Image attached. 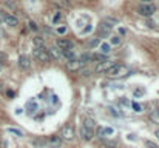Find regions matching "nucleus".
I'll return each mask as SVG.
<instances>
[{"label": "nucleus", "instance_id": "423d86ee", "mask_svg": "<svg viewBox=\"0 0 159 148\" xmlns=\"http://www.w3.org/2000/svg\"><path fill=\"white\" fill-rule=\"evenodd\" d=\"M113 65H114V62H113V60H102V62H99V63L96 65L94 71H96V73H99V74H101V73H107Z\"/></svg>", "mask_w": 159, "mask_h": 148}, {"label": "nucleus", "instance_id": "b1692460", "mask_svg": "<svg viewBox=\"0 0 159 148\" xmlns=\"http://www.w3.org/2000/svg\"><path fill=\"white\" fill-rule=\"evenodd\" d=\"M65 31H66V28H65V26H60V28L57 29V33H60V34H63Z\"/></svg>", "mask_w": 159, "mask_h": 148}, {"label": "nucleus", "instance_id": "a878e982", "mask_svg": "<svg viewBox=\"0 0 159 148\" xmlns=\"http://www.w3.org/2000/svg\"><path fill=\"white\" fill-rule=\"evenodd\" d=\"M2 20H3V16H2V12H0V23H2Z\"/></svg>", "mask_w": 159, "mask_h": 148}, {"label": "nucleus", "instance_id": "4468645a", "mask_svg": "<svg viewBox=\"0 0 159 148\" xmlns=\"http://www.w3.org/2000/svg\"><path fill=\"white\" fill-rule=\"evenodd\" d=\"M62 56H65L68 60H74V57H76L74 52H73L71 49H63V51H62Z\"/></svg>", "mask_w": 159, "mask_h": 148}, {"label": "nucleus", "instance_id": "6e6552de", "mask_svg": "<svg viewBox=\"0 0 159 148\" xmlns=\"http://www.w3.org/2000/svg\"><path fill=\"white\" fill-rule=\"evenodd\" d=\"M19 66L22 68V70H30V66H31V57L30 56H20L19 57Z\"/></svg>", "mask_w": 159, "mask_h": 148}, {"label": "nucleus", "instance_id": "ddd939ff", "mask_svg": "<svg viewBox=\"0 0 159 148\" xmlns=\"http://www.w3.org/2000/svg\"><path fill=\"white\" fill-rule=\"evenodd\" d=\"M150 119H152L155 123H159V106H158V108H155V111H152Z\"/></svg>", "mask_w": 159, "mask_h": 148}, {"label": "nucleus", "instance_id": "9b49d317", "mask_svg": "<svg viewBox=\"0 0 159 148\" xmlns=\"http://www.w3.org/2000/svg\"><path fill=\"white\" fill-rule=\"evenodd\" d=\"M48 52H50V57H54V59H62V57H63V56H62V51L59 48L48 49Z\"/></svg>", "mask_w": 159, "mask_h": 148}, {"label": "nucleus", "instance_id": "6ab92c4d", "mask_svg": "<svg viewBox=\"0 0 159 148\" xmlns=\"http://www.w3.org/2000/svg\"><path fill=\"white\" fill-rule=\"evenodd\" d=\"M96 45H99V37H94L90 40V47H96Z\"/></svg>", "mask_w": 159, "mask_h": 148}, {"label": "nucleus", "instance_id": "c85d7f7f", "mask_svg": "<svg viewBox=\"0 0 159 148\" xmlns=\"http://www.w3.org/2000/svg\"><path fill=\"white\" fill-rule=\"evenodd\" d=\"M51 148H59V147H51Z\"/></svg>", "mask_w": 159, "mask_h": 148}, {"label": "nucleus", "instance_id": "f257e3e1", "mask_svg": "<svg viewBox=\"0 0 159 148\" xmlns=\"http://www.w3.org/2000/svg\"><path fill=\"white\" fill-rule=\"evenodd\" d=\"M130 74V68L124 63H114L108 71H107V76L111 77V79H119V77H127Z\"/></svg>", "mask_w": 159, "mask_h": 148}, {"label": "nucleus", "instance_id": "393cba45", "mask_svg": "<svg viewBox=\"0 0 159 148\" xmlns=\"http://www.w3.org/2000/svg\"><path fill=\"white\" fill-rule=\"evenodd\" d=\"M133 108H134L136 111H141V105H139V103H133Z\"/></svg>", "mask_w": 159, "mask_h": 148}, {"label": "nucleus", "instance_id": "7ed1b4c3", "mask_svg": "<svg viewBox=\"0 0 159 148\" xmlns=\"http://www.w3.org/2000/svg\"><path fill=\"white\" fill-rule=\"evenodd\" d=\"M138 12L144 17H152L155 12H156V6L152 3V2H144L138 6Z\"/></svg>", "mask_w": 159, "mask_h": 148}, {"label": "nucleus", "instance_id": "cd10ccee", "mask_svg": "<svg viewBox=\"0 0 159 148\" xmlns=\"http://www.w3.org/2000/svg\"><path fill=\"white\" fill-rule=\"evenodd\" d=\"M142 2H150V0H142Z\"/></svg>", "mask_w": 159, "mask_h": 148}, {"label": "nucleus", "instance_id": "5701e85b", "mask_svg": "<svg viewBox=\"0 0 159 148\" xmlns=\"http://www.w3.org/2000/svg\"><path fill=\"white\" fill-rule=\"evenodd\" d=\"M60 17H62V14H56V16H54V23H57V22L60 20Z\"/></svg>", "mask_w": 159, "mask_h": 148}, {"label": "nucleus", "instance_id": "f3484780", "mask_svg": "<svg viewBox=\"0 0 159 148\" xmlns=\"http://www.w3.org/2000/svg\"><path fill=\"white\" fill-rule=\"evenodd\" d=\"M145 147L147 148H159V145H156V144L152 142V141H145Z\"/></svg>", "mask_w": 159, "mask_h": 148}, {"label": "nucleus", "instance_id": "f03ea898", "mask_svg": "<svg viewBox=\"0 0 159 148\" xmlns=\"http://www.w3.org/2000/svg\"><path fill=\"white\" fill-rule=\"evenodd\" d=\"M94 127H96V122L91 119H87L80 128V137L84 141H91L94 137Z\"/></svg>", "mask_w": 159, "mask_h": 148}, {"label": "nucleus", "instance_id": "0eeeda50", "mask_svg": "<svg viewBox=\"0 0 159 148\" xmlns=\"http://www.w3.org/2000/svg\"><path fill=\"white\" fill-rule=\"evenodd\" d=\"M84 66H85V63H84L80 59H79V60L74 59V60H70V62L66 63V68H68L70 71H79V70H82Z\"/></svg>", "mask_w": 159, "mask_h": 148}, {"label": "nucleus", "instance_id": "4be33fe9", "mask_svg": "<svg viewBox=\"0 0 159 148\" xmlns=\"http://www.w3.org/2000/svg\"><path fill=\"white\" fill-rule=\"evenodd\" d=\"M111 43H113V45H119V43H120V39H119V37H113V39H111Z\"/></svg>", "mask_w": 159, "mask_h": 148}, {"label": "nucleus", "instance_id": "1a4fd4ad", "mask_svg": "<svg viewBox=\"0 0 159 148\" xmlns=\"http://www.w3.org/2000/svg\"><path fill=\"white\" fill-rule=\"evenodd\" d=\"M3 22H5L8 26H17V25H19V19L14 17V16H11V14H5V16H3Z\"/></svg>", "mask_w": 159, "mask_h": 148}, {"label": "nucleus", "instance_id": "412c9836", "mask_svg": "<svg viewBox=\"0 0 159 148\" xmlns=\"http://www.w3.org/2000/svg\"><path fill=\"white\" fill-rule=\"evenodd\" d=\"M28 25H30V28H31V29H34V31L37 29V25H36V22H33V20H30V23H28Z\"/></svg>", "mask_w": 159, "mask_h": 148}, {"label": "nucleus", "instance_id": "39448f33", "mask_svg": "<svg viewBox=\"0 0 159 148\" xmlns=\"http://www.w3.org/2000/svg\"><path fill=\"white\" fill-rule=\"evenodd\" d=\"M74 128L73 127H70V125H65L62 130H60V133H59V137L62 139V141H68V142H71L73 139H74Z\"/></svg>", "mask_w": 159, "mask_h": 148}, {"label": "nucleus", "instance_id": "20e7f679", "mask_svg": "<svg viewBox=\"0 0 159 148\" xmlns=\"http://www.w3.org/2000/svg\"><path fill=\"white\" fill-rule=\"evenodd\" d=\"M33 56H34V59H37L39 62H50V60H51L50 52H48V49L45 48V47L34 48V51H33Z\"/></svg>", "mask_w": 159, "mask_h": 148}, {"label": "nucleus", "instance_id": "aec40b11", "mask_svg": "<svg viewBox=\"0 0 159 148\" xmlns=\"http://www.w3.org/2000/svg\"><path fill=\"white\" fill-rule=\"evenodd\" d=\"M8 131H9V133H12V134H17V136H23V134H22V131H19V130H14V128H9Z\"/></svg>", "mask_w": 159, "mask_h": 148}, {"label": "nucleus", "instance_id": "a211bd4d", "mask_svg": "<svg viewBox=\"0 0 159 148\" xmlns=\"http://www.w3.org/2000/svg\"><path fill=\"white\" fill-rule=\"evenodd\" d=\"M6 60H8V56L5 52H0V65H3Z\"/></svg>", "mask_w": 159, "mask_h": 148}, {"label": "nucleus", "instance_id": "2eb2a0df", "mask_svg": "<svg viewBox=\"0 0 159 148\" xmlns=\"http://www.w3.org/2000/svg\"><path fill=\"white\" fill-rule=\"evenodd\" d=\"M34 45H36V48H40V47H45V43H43V40H42L40 37H36V39H34Z\"/></svg>", "mask_w": 159, "mask_h": 148}, {"label": "nucleus", "instance_id": "f8f14e48", "mask_svg": "<svg viewBox=\"0 0 159 148\" xmlns=\"http://www.w3.org/2000/svg\"><path fill=\"white\" fill-rule=\"evenodd\" d=\"M113 133H114V130L110 128V127H108V128H99V131H98V134L102 136V137H104V136H110V134H113Z\"/></svg>", "mask_w": 159, "mask_h": 148}, {"label": "nucleus", "instance_id": "9d476101", "mask_svg": "<svg viewBox=\"0 0 159 148\" xmlns=\"http://www.w3.org/2000/svg\"><path fill=\"white\" fill-rule=\"evenodd\" d=\"M56 45H57V48L60 49V51H63V49H70L73 47V43L68 40V39H59L57 42H56Z\"/></svg>", "mask_w": 159, "mask_h": 148}, {"label": "nucleus", "instance_id": "dca6fc26", "mask_svg": "<svg viewBox=\"0 0 159 148\" xmlns=\"http://www.w3.org/2000/svg\"><path fill=\"white\" fill-rule=\"evenodd\" d=\"M101 49H102V52H110L111 47H110V43H102V45H101Z\"/></svg>", "mask_w": 159, "mask_h": 148}, {"label": "nucleus", "instance_id": "bb28decb", "mask_svg": "<svg viewBox=\"0 0 159 148\" xmlns=\"http://www.w3.org/2000/svg\"><path fill=\"white\" fill-rule=\"evenodd\" d=\"M156 136H158V137H159V130H158V131H156Z\"/></svg>", "mask_w": 159, "mask_h": 148}]
</instances>
